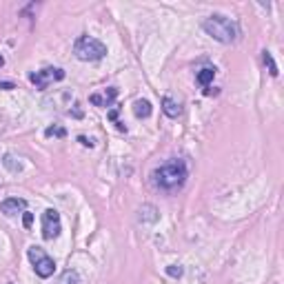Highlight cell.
<instances>
[{
	"instance_id": "603a6c76",
	"label": "cell",
	"mask_w": 284,
	"mask_h": 284,
	"mask_svg": "<svg viewBox=\"0 0 284 284\" xmlns=\"http://www.w3.org/2000/svg\"><path fill=\"white\" fill-rule=\"evenodd\" d=\"M217 93H220V89H211V87H207V89H204V96H217Z\"/></svg>"
},
{
	"instance_id": "52a82bcc",
	"label": "cell",
	"mask_w": 284,
	"mask_h": 284,
	"mask_svg": "<svg viewBox=\"0 0 284 284\" xmlns=\"http://www.w3.org/2000/svg\"><path fill=\"white\" fill-rule=\"evenodd\" d=\"M25 209H27V200H22V198H5L0 202V213H5L7 217L25 213Z\"/></svg>"
},
{
	"instance_id": "e0dca14e",
	"label": "cell",
	"mask_w": 284,
	"mask_h": 284,
	"mask_svg": "<svg viewBox=\"0 0 284 284\" xmlns=\"http://www.w3.org/2000/svg\"><path fill=\"white\" fill-rule=\"evenodd\" d=\"M165 271H167L169 277H182V273H184V269L180 267V264H169Z\"/></svg>"
},
{
	"instance_id": "3957f363",
	"label": "cell",
	"mask_w": 284,
	"mask_h": 284,
	"mask_svg": "<svg viewBox=\"0 0 284 284\" xmlns=\"http://www.w3.org/2000/svg\"><path fill=\"white\" fill-rule=\"evenodd\" d=\"M74 56L82 60V62H98V60L107 56V45L98 38H93V36L82 34L74 42Z\"/></svg>"
},
{
	"instance_id": "ffe728a7",
	"label": "cell",
	"mask_w": 284,
	"mask_h": 284,
	"mask_svg": "<svg viewBox=\"0 0 284 284\" xmlns=\"http://www.w3.org/2000/svg\"><path fill=\"white\" fill-rule=\"evenodd\" d=\"M118 111H120L118 107H116V109H111V111H109V120H113V122H118Z\"/></svg>"
},
{
	"instance_id": "9c48e42d",
	"label": "cell",
	"mask_w": 284,
	"mask_h": 284,
	"mask_svg": "<svg viewBox=\"0 0 284 284\" xmlns=\"http://www.w3.org/2000/svg\"><path fill=\"white\" fill-rule=\"evenodd\" d=\"M158 220H160V213L153 204H142V207L138 209V222H142V225H153V222H158Z\"/></svg>"
},
{
	"instance_id": "8992f818",
	"label": "cell",
	"mask_w": 284,
	"mask_h": 284,
	"mask_svg": "<svg viewBox=\"0 0 284 284\" xmlns=\"http://www.w3.org/2000/svg\"><path fill=\"white\" fill-rule=\"evenodd\" d=\"M60 231H62V222H60V213L56 209H45L42 213V238L45 240H56Z\"/></svg>"
},
{
	"instance_id": "ba28073f",
	"label": "cell",
	"mask_w": 284,
	"mask_h": 284,
	"mask_svg": "<svg viewBox=\"0 0 284 284\" xmlns=\"http://www.w3.org/2000/svg\"><path fill=\"white\" fill-rule=\"evenodd\" d=\"M118 98V89L116 87H107L105 93H91L89 96V102L96 107H113V102Z\"/></svg>"
},
{
	"instance_id": "7c38bea8",
	"label": "cell",
	"mask_w": 284,
	"mask_h": 284,
	"mask_svg": "<svg viewBox=\"0 0 284 284\" xmlns=\"http://www.w3.org/2000/svg\"><path fill=\"white\" fill-rule=\"evenodd\" d=\"M151 113H153V107H151L149 100H136L134 102V116L136 118L144 120V118H149Z\"/></svg>"
},
{
	"instance_id": "8fae6325",
	"label": "cell",
	"mask_w": 284,
	"mask_h": 284,
	"mask_svg": "<svg viewBox=\"0 0 284 284\" xmlns=\"http://www.w3.org/2000/svg\"><path fill=\"white\" fill-rule=\"evenodd\" d=\"M213 78H215V67H204L200 71H196V80L200 87H211V82H213Z\"/></svg>"
},
{
	"instance_id": "6da1fadb",
	"label": "cell",
	"mask_w": 284,
	"mask_h": 284,
	"mask_svg": "<svg viewBox=\"0 0 284 284\" xmlns=\"http://www.w3.org/2000/svg\"><path fill=\"white\" fill-rule=\"evenodd\" d=\"M186 178H189V169H186V162L180 158H171L162 167L151 171V184H153V189L169 193V196L182 191V186L186 184Z\"/></svg>"
},
{
	"instance_id": "2e32d148",
	"label": "cell",
	"mask_w": 284,
	"mask_h": 284,
	"mask_svg": "<svg viewBox=\"0 0 284 284\" xmlns=\"http://www.w3.org/2000/svg\"><path fill=\"white\" fill-rule=\"evenodd\" d=\"M60 284H80V275H78V271H74V269L65 271V275H62V280H60Z\"/></svg>"
},
{
	"instance_id": "277c9868",
	"label": "cell",
	"mask_w": 284,
	"mask_h": 284,
	"mask_svg": "<svg viewBox=\"0 0 284 284\" xmlns=\"http://www.w3.org/2000/svg\"><path fill=\"white\" fill-rule=\"evenodd\" d=\"M27 258L29 262L34 264V271L36 275L42 277V280H47V277L53 275V271H56V262H53V258L47 256V251L42 249V246H29L27 249Z\"/></svg>"
},
{
	"instance_id": "5bb4252c",
	"label": "cell",
	"mask_w": 284,
	"mask_h": 284,
	"mask_svg": "<svg viewBox=\"0 0 284 284\" xmlns=\"http://www.w3.org/2000/svg\"><path fill=\"white\" fill-rule=\"evenodd\" d=\"M262 62H264V67L269 69V74L273 76V78H277V74H280V71H277V65H275L273 56H271V51H267V49L262 51Z\"/></svg>"
},
{
	"instance_id": "7a4b0ae2",
	"label": "cell",
	"mask_w": 284,
	"mask_h": 284,
	"mask_svg": "<svg viewBox=\"0 0 284 284\" xmlns=\"http://www.w3.org/2000/svg\"><path fill=\"white\" fill-rule=\"evenodd\" d=\"M202 29H204L207 36H211V38L217 40V42H222V45H233L240 36L238 22L231 20V18H227V16H222V14H213V16L204 18Z\"/></svg>"
},
{
	"instance_id": "5b68a950",
	"label": "cell",
	"mask_w": 284,
	"mask_h": 284,
	"mask_svg": "<svg viewBox=\"0 0 284 284\" xmlns=\"http://www.w3.org/2000/svg\"><path fill=\"white\" fill-rule=\"evenodd\" d=\"M60 80H65V69H60V67H42L40 71L29 74V82H31L38 91H47L49 84L60 82Z\"/></svg>"
},
{
	"instance_id": "9a60e30c",
	"label": "cell",
	"mask_w": 284,
	"mask_h": 284,
	"mask_svg": "<svg viewBox=\"0 0 284 284\" xmlns=\"http://www.w3.org/2000/svg\"><path fill=\"white\" fill-rule=\"evenodd\" d=\"M45 136L47 138H65V136H67V131H65V127L53 124V127H47V129H45Z\"/></svg>"
},
{
	"instance_id": "cb8c5ba5",
	"label": "cell",
	"mask_w": 284,
	"mask_h": 284,
	"mask_svg": "<svg viewBox=\"0 0 284 284\" xmlns=\"http://www.w3.org/2000/svg\"><path fill=\"white\" fill-rule=\"evenodd\" d=\"M3 65H5V58H3V56H0V67H3Z\"/></svg>"
},
{
	"instance_id": "ac0fdd59",
	"label": "cell",
	"mask_w": 284,
	"mask_h": 284,
	"mask_svg": "<svg viewBox=\"0 0 284 284\" xmlns=\"http://www.w3.org/2000/svg\"><path fill=\"white\" fill-rule=\"evenodd\" d=\"M78 142H80L82 147H89V149L96 147V140H93V138H87V136H78Z\"/></svg>"
},
{
	"instance_id": "4fadbf2b",
	"label": "cell",
	"mask_w": 284,
	"mask_h": 284,
	"mask_svg": "<svg viewBox=\"0 0 284 284\" xmlns=\"http://www.w3.org/2000/svg\"><path fill=\"white\" fill-rule=\"evenodd\" d=\"M3 167L9 169L11 173H20V171H22V162L18 160L16 155H11V153H5V155H3Z\"/></svg>"
},
{
	"instance_id": "30bf717a",
	"label": "cell",
	"mask_w": 284,
	"mask_h": 284,
	"mask_svg": "<svg viewBox=\"0 0 284 284\" xmlns=\"http://www.w3.org/2000/svg\"><path fill=\"white\" fill-rule=\"evenodd\" d=\"M162 111H165L167 118L176 120V118L182 116V105H180L178 100H173L171 96H165V98H162Z\"/></svg>"
},
{
	"instance_id": "7402d4cb",
	"label": "cell",
	"mask_w": 284,
	"mask_h": 284,
	"mask_svg": "<svg viewBox=\"0 0 284 284\" xmlns=\"http://www.w3.org/2000/svg\"><path fill=\"white\" fill-rule=\"evenodd\" d=\"M74 107H76V109H74V111H69V113H71V116H74V118H82V111H80V109H78L80 105H78V102H76Z\"/></svg>"
},
{
	"instance_id": "d6986e66",
	"label": "cell",
	"mask_w": 284,
	"mask_h": 284,
	"mask_svg": "<svg viewBox=\"0 0 284 284\" xmlns=\"http://www.w3.org/2000/svg\"><path fill=\"white\" fill-rule=\"evenodd\" d=\"M31 222H34V213L25 211V213H22V227H25V229H31Z\"/></svg>"
},
{
	"instance_id": "44dd1931",
	"label": "cell",
	"mask_w": 284,
	"mask_h": 284,
	"mask_svg": "<svg viewBox=\"0 0 284 284\" xmlns=\"http://www.w3.org/2000/svg\"><path fill=\"white\" fill-rule=\"evenodd\" d=\"M0 89H16V84L7 82V80H0Z\"/></svg>"
}]
</instances>
